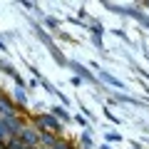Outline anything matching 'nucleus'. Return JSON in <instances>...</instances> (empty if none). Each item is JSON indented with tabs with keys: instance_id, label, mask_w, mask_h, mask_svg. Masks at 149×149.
<instances>
[{
	"instance_id": "obj_1",
	"label": "nucleus",
	"mask_w": 149,
	"mask_h": 149,
	"mask_svg": "<svg viewBox=\"0 0 149 149\" xmlns=\"http://www.w3.org/2000/svg\"><path fill=\"white\" fill-rule=\"evenodd\" d=\"M15 139L22 144V147H40V129H37V127H30V124H25Z\"/></svg>"
},
{
	"instance_id": "obj_2",
	"label": "nucleus",
	"mask_w": 149,
	"mask_h": 149,
	"mask_svg": "<svg viewBox=\"0 0 149 149\" xmlns=\"http://www.w3.org/2000/svg\"><path fill=\"white\" fill-rule=\"evenodd\" d=\"M35 127L40 129V132H50V134H57L60 129H62V124H60L57 117H52V114H40V117L35 119Z\"/></svg>"
},
{
	"instance_id": "obj_3",
	"label": "nucleus",
	"mask_w": 149,
	"mask_h": 149,
	"mask_svg": "<svg viewBox=\"0 0 149 149\" xmlns=\"http://www.w3.org/2000/svg\"><path fill=\"white\" fill-rule=\"evenodd\" d=\"M0 122H3V127H5V132L10 134V137H17V134H20V129L25 127L17 112H13V114H3V117H0Z\"/></svg>"
},
{
	"instance_id": "obj_4",
	"label": "nucleus",
	"mask_w": 149,
	"mask_h": 149,
	"mask_svg": "<svg viewBox=\"0 0 149 149\" xmlns=\"http://www.w3.org/2000/svg\"><path fill=\"white\" fill-rule=\"evenodd\" d=\"M67 67H70V70H74L80 80L90 82V85H97V77H95V74H92V72H90V70H87L82 62H77V60H67Z\"/></svg>"
},
{
	"instance_id": "obj_5",
	"label": "nucleus",
	"mask_w": 149,
	"mask_h": 149,
	"mask_svg": "<svg viewBox=\"0 0 149 149\" xmlns=\"http://www.w3.org/2000/svg\"><path fill=\"white\" fill-rule=\"evenodd\" d=\"M0 70H3V72H5L8 77H13L17 87H25V82H22V77H20V74H17V70L13 67L10 62H5V60H3V57H0Z\"/></svg>"
},
{
	"instance_id": "obj_6",
	"label": "nucleus",
	"mask_w": 149,
	"mask_h": 149,
	"mask_svg": "<svg viewBox=\"0 0 149 149\" xmlns=\"http://www.w3.org/2000/svg\"><path fill=\"white\" fill-rule=\"evenodd\" d=\"M13 112H15V102L8 95H0V117L3 114H13Z\"/></svg>"
},
{
	"instance_id": "obj_7",
	"label": "nucleus",
	"mask_w": 149,
	"mask_h": 149,
	"mask_svg": "<svg viewBox=\"0 0 149 149\" xmlns=\"http://www.w3.org/2000/svg\"><path fill=\"white\" fill-rule=\"evenodd\" d=\"M100 80H102V82H107V85H112V87H124V82H122V80H117L114 74L104 72V70H102V72H100Z\"/></svg>"
},
{
	"instance_id": "obj_8",
	"label": "nucleus",
	"mask_w": 149,
	"mask_h": 149,
	"mask_svg": "<svg viewBox=\"0 0 149 149\" xmlns=\"http://www.w3.org/2000/svg\"><path fill=\"white\" fill-rule=\"evenodd\" d=\"M50 114H52V117H57L60 122H70V119H72V117L67 114V109H65V107H60V104H55L52 109H50Z\"/></svg>"
},
{
	"instance_id": "obj_9",
	"label": "nucleus",
	"mask_w": 149,
	"mask_h": 149,
	"mask_svg": "<svg viewBox=\"0 0 149 149\" xmlns=\"http://www.w3.org/2000/svg\"><path fill=\"white\" fill-rule=\"evenodd\" d=\"M13 97H15L17 104H27V87H15L13 90Z\"/></svg>"
},
{
	"instance_id": "obj_10",
	"label": "nucleus",
	"mask_w": 149,
	"mask_h": 149,
	"mask_svg": "<svg viewBox=\"0 0 149 149\" xmlns=\"http://www.w3.org/2000/svg\"><path fill=\"white\" fill-rule=\"evenodd\" d=\"M72 119H74V122H77V124H80L82 129H85V134H92V127H90V122H87L85 117H80V114H74Z\"/></svg>"
},
{
	"instance_id": "obj_11",
	"label": "nucleus",
	"mask_w": 149,
	"mask_h": 149,
	"mask_svg": "<svg viewBox=\"0 0 149 149\" xmlns=\"http://www.w3.org/2000/svg\"><path fill=\"white\" fill-rule=\"evenodd\" d=\"M10 139H13V137H10V134H8V132H5V127H3V122H0V149L5 147V144H8V142H10Z\"/></svg>"
},
{
	"instance_id": "obj_12",
	"label": "nucleus",
	"mask_w": 149,
	"mask_h": 149,
	"mask_svg": "<svg viewBox=\"0 0 149 149\" xmlns=\"http://www.w3.org/2000/svg\"><path fill=\"white\" fill-rule=\"evenodd\" d=\"M102 114H104V117L109 119V122H114V124H119V117H117V114H114V112H112V109H107V107H104V109H102Z\"/></svg>"
},
{
	"instance_id": "obj_13",
	"label": "nucleus",
	"mask_w": 149,
	"mask_h": 149,
	"mask_svg": "<svg viewBox=\"0 0 149 149\" xmlns=\"http://www.w3.org/2000/svg\"><path fill=\"white\" fill-rule=\"evenodd\" d=\"M80 142H82V147H85V149H92V134H85V132H82Z\"/></svg>"
},
{
	"instance_id": "obj_14",
	"label": "nucleus",
	"mask_w": 149,
	"mask_h": 149,
	"mask_svg": "<svg viewBox=\"0 0 149 149\" xmlns=\"http://www.w3.org/2000/svg\"><path fill=\"white\" fill-rule=\"evenodd\" d=\"M104 139H107V142H119V139H122V134H117L114 129H112V132H107V134H104Z\"/></svg>"
},
{
	"instance_id": "obj_15",
	"label": "nucleus",
	"mask_w": 149,
	"mask_h": 149,
	"mask_svg": "<svg viewBox=\"0 0 149 149\" xmlns=\"http://www.w3.org/2000/svg\"><path fill=\"white\" fill-rule=\"evenodd\" d=\"M42 22H45L47 27H52V30L57 27V20H55V17H47V15H42Z\"/></svg>"
},
{
	"instance_id": "obj_16",
	"label": "nucleus",
	"mask_w": 149,
	"mask_h": 149,
	"mask_svg": "<svg viewBox=\"0 0 149 149\" xmlns=\"http://www.w3.org/2000/svg\"><path fill=\"white\" fill-rule=\"evenodd\" d=\"M92 42H95V47H100V50H104V42H102V37H97V35H92Z\"/></svg>"
},
{
	"instance_id": "obj_17",
	"label": "nucleus",
	"mask_w": 149,
	"mask_h": 149,
	"mask_svg": "<svg viewBox=\"0 0 149 149\" xmlns=\"http://www.w3.org/2000/svg\"><path fill=\"white\" fill-rule=\"evenodd\" d=\"M70 82H72L74 87H80V85H82V80H80V77H70Z\"/></svg>"
},
{
	"instance_id": "obj_18",
	"label": "nucleus",
	"mask_w": 149,
	"mask_h": 149,
	"mask_svg": "<svg viewBox=\"0 0 149 149\" xmlns=\"http://www.w3.org/2000/svg\"><path fill=\"white\" fill-rule=\"evenodd\" d=\"M3 50H5V42H3V40H0V52H3Z\"/></svg>"
},
{
	"instance_id": "obj_19",
	"label": "nucleus",
	"mask_w": 149,
	"mask_h": 149,
	"mask_svg": "<svg viewBox=\"0 0 149 149\" xmlns=\"http://www.w3.org/2000/svg\"><path fill=\"white\" fill-rule=\"evenodd\" d=\"M100 149H112V147H109V144H102V147H100Z\"/></svg>"
},
{
	"instance_id": "obj_20",
	"label": "nucleus",
	"mask_w": 149,
	"mask_h": 149,
	"mask_svg": "<svg viewBox=\"0 0 149 149\" xmlns=\"http://www.w3.org/2000/svg\"><path fill=\"white\" fill-rule=\"evenodd\" d=\"M132 149H139V147H137V144H134V147H132Z\"/></svg>"
},
{
	"instance_id": "obj_21",
	"label": "nucleus",
	"mask_w": 149,
	"mask_h": 149,
	"mask_svg": "<svg viewBox=\"0 0 149 149\" xmlns=\"http://www.w3.org/2000/svg\"><path fill=\"white\" fill-rule=\"evenodd\" d=\"M40 149H42V147H40Z\"/></svg>"
}]
</instances>
